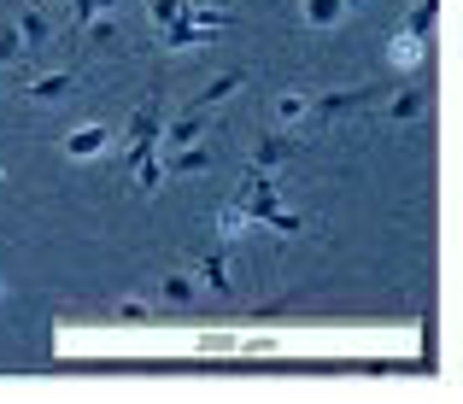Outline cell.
I'll return each instance as SVG.
<instances>
[{
  "instance_id": "obj_13",
  "label": "cell",
  "mask_w": 463,
  "mask_h": 404,
  "mask_svg": "<svg viewBox=\"0 0 463 404\" xmlns=\"http://www.w3.org/2000/svg\"><path fill=\"white\" fill-rule=\"evenodd\" d=\"M340 12H346V0H306V23L311 30H335Z\"/></svg>"
},
{
  "instance_id": "obj_14",
  "label": "cell",
  "mask_w": 463,
  "mask_h": 404,
  "mask_svg": "<svg viewBox=\"0 0 463 404\" xmlns=\"http://www.w3.org/2000/svg\"><path fill=\"white\" fill-rule=\"evenodd\" d=\"M129 170H136L141 193H158V188H165V164H158V153H147V158H136V164H129Z\"/></svg>"
},
{
  "instance_id": "obj_21",
  "label": "cell",
  "mask_w": 463,
  "mask_h": 404,
  "mask_svg": "<svg viewBox=\"0 0 463 404\" xmlns=\"http://www.w3.org/2000/svg\"><path fill=\"white\" fill-rule=\"evenodd\" d=\"M282 117L294 124V117H311V94H288L282 100Z\"/></svg>"
},
{
  "instance_id": "obj_20",
  "label": "cell",
  "mask_w": 463,
  "mask_h": 404,
  "mask_svg": "<svg viewBox=\"0 0 463 404\" xmlns=\"http://www.w3.org/2000/svg\"><path fill=\"white\" fill-rule=\"evenodd\" d=\"M165 299L188 305V299H194V281H188V276H165Z\"/></svg>"
},
{
  "instance_id": "obj_16",
  "label": "cell",
  "mask_w": 463,
  "mask_h": 404,
  "mask_svg": "<svg viewBox=\"0 0 463 404\" xmlns=\"http://www.w3.org/2000/svg\"><path fill=\"white\" fill-rule=\"evenodd\" d=\"M94 12H118V0H71V30H82Z\"/></svg>"
},
{
  "instance_id": "obj_17",
  "label": "cell",
  "mask_w": 463,
  "mask_h": 404,
  "mask_svg": "<svg viewBox=\"0 0 463 404\" xmlns=\"http://www.w3.org/2000/svg\"><path fill=\"white\" fill-rule=\"evenodd\" d=\"M24 42H18V23H0V65H18Z\"/></svg>"
},
{
  "instance_id": "obj_10",
  "label": "cell",
  "mask_w": 463,
  "mask_h": 404,
  "mask_svg": "<svg viewBox=\"0 0 463 404\" xmlns=\"http://www.w3.org/2000/svg\"><path fill=\"white\" fill-rule=\"evenodd\" d=\"M200 281H212V293H229L235 281H229V258H223V247H212L200 258Z\"/></svg>"
},
{
  "instance_id": "obj_12",
  "label": "cell",
  "mask_w": 463,
  "mask_h": 404,
  "mask_svg": "<svg viewBox=\"0 0 463 404\" xmlns=\"http://www.w3.org/2000/svg\"><path fill=\"white\" fill-rule=\"evenodd\" d=\"M422 112H429V94H422V89H405L393 106H387V117H393V124H411V117H422Z\"/></svg>"
},
{
  "instance_id": "obj_24",
  "label": "cell",
  "mask_w": 463,
  "mask_h": 404,
  "mask_svg": "<svg viewBox=\"0 0 463 404\" xmlns=\"http://www.w3.org/2000/svg\"><path fill=\"white\" fill-rule=\"evenodd\" d=\"M0 82H6V70H0Z\"/></svg>"
},
{
  "instance_id": "obj_18",
  "label": "cell",
  "mask_w": 463,
  "mask_h": 404,
  "mask_svg": "<svg viewBox=\"0 0 463 404\" xmlns=\"http://www.w3.org/2000/svg\"><path fill=\"white\" fill-rule=\"evenodd\" d=\"M182 6H188V0H147V18L158 23V30H165V23H176V18H182Z\"/></svg>"
},
{
  "instance_id": "obj_6",
  "label": "cell",
  "mask_w": 463,
  "mask_h": 404,
  "mask_svg": "<svg viewBox=\"0 0 463 404\" xmlns=\"http://www.w3.org/2000/svg\"><path fill=\"white\" fill-rule=\"evenodd\" d=\"M382 89H346V94H323V100H311L317 117H335V112H352V106H370Z\"/></svg>"
},
{
  "instance_id": "obj_7",
  "label": "cell",
  "mask_w": 463,
  "mask_h": 404,
  "mask_svg": "<svg viewBox=\"0 0 463 404\" xmlns=\"http://www.w3.org/2000/svg\"><path fill=\"white\" fill-rule=\"evenodd\" d=\"M241 82H247V70H223V77H217V82H212L205 94H194V100H188V112H212L217 100H229V94L241 89Z\"/></svg>"
},
{
  "instance_id": "obj_22",
  "label": "cell",
  "mask_w": 463,
  "mask_h": 404,
  "mask_svg": "<svg viewBox=\"0 0 463 404\" xmlns=\"http://www.w3.org/2000/svg\"><path fill=\"white\" fill-rule=\"evenodd\" d=\"M118 316H124V323H141V316H147V305H141V299H124V305H118Z\"/></svg>"
},
{
  "instance_id": "obj_8",
  "label": "cell",
  "mask_w": 463,
  "mask_h": 404,
  "mask_svg": "<svg viewBox=\"0 0 463 404\" xmlns=\"http://www.w3.org/2000/svg\"><path fill=\"white\" fill-rule=\"evenodd\" d=\"M47 35H53V18H47L42 6H30V12H24V23H18V42H24V53L47 47Z\"/></svg>"
},
{
  "instance_id": "obj_3",
  "label": "cell",
  "mask_w": 463,
  "mask_h": 404,
  "mask_svg": "<svg viewBox=\"0 0 463 404\" xmlns=\"http://www.w3.org/2000/svg\"><path fill=\"white\" fill-rule=\"evenodd\" d=\"M106 141H112V129H106V124H82V129L65 135V153H71V158H100Z\"/></svg>"
},
{
  "instance_id": "obj_1",
  "label": "cell",
  "mask_w": 463,
  "mask_h": 404,
  "mask_svg": "<svg viewBox=\"0 0 463 404\" xmlns=\"http://www.w3.org/2000/svg\"><path fill=\"white\" fill-rule=\"evenodd\" d=\"M158 129H165V112H158V100H147L136 117H129V153H124V164H136V158L158 153Z\"/></svg>"
},
{
  "instance_id": "obj_19",
  "label": "cell",
  "mask_w": 463,
  "mask_h": 404,
  "mask_svg": "<svg viewBox=\"0 0 463 404\" xmlns=\"http://www.w3.org/2000/svg\"><path fill=\"white\" fill-rule=\"evenodd\" d=\"M264 229H276V235H306V217H294V211H282V205H276Z\"/></svg>"
},
{
  "instance_id": "obj_5",
  "label": "cell",
  "mask_w": 463,
  "mask_h": 404,
  "mask_svg": "<svg viewBox=\"0 0 463 404\" xmlns=\"http://www.w3.org/2000/svg\"><path fill=\"white\" fill-rule=\"evenodd\" d=\"M294 146H299V135H264L259 146H252V170H276L282 158H294Z\"/></svg>"
},
{
  "instance_id": "obj_4",
  "label": "cell",
  "mask_w": 463,
  "mask_h": 404,
  "mask_svg": "<svg viewBox=\"0 0 463 404\" xmlns=\"http://www.w3.org/2000/svg\"><path fill=\"white\" fill-rule=\"evenodd\" d=\"M387 65L393 70H417V65H429V42H417V35H393V42H387Z\"/></svg>"
},
{
  "instance_id": "obj_9",
  "label": "cell",
  "mask_w": 463,
  "mask_h": 404,
  "mask_svg": "<svg viewBox=\"0 0 463 404\" xmlns=\"http://www.w3.org/2000/svg\"><path fill=\"white\" fill-rule=\"evenodd\" d=\"M71 89H77V70H53V77H35V82H30L24 94L47 106V100H59V94H71Z\"/></svg>"
},
{
  "instance_id": "obj_15",
  "label": "cell",
  "mask_w": 463,
  "mask_h": 404,
  "mask_svg": "<svg viewBox=\"0 0 463 404\" xmlns=\"http://www.w3.org/2000/svg\"><path fill=\"white\" fill-rule=\"evenodd\" d=\"M247 229H252V217L241 211V205H223V211H217V235H223V240H241Z\"/></svg>"
},
{
  "instance_id": "obj_2",
  "label": "cell",
  "mask_w": 463,
  "mask_h": 404,
  "mask_svg": "<svg viewBox=\"0 0 463 404\" xmlns=\"http://www.w3.org/2000/svg\"><path fill=\"white\" fill-rule=\"evenodd\" d=\"M158 164H165V182L200 176V170H212V146H205V141H182V146H170Z\"/></svg>"
},
{
  "instance_id": "obj_11",
  "label": "cell",
  "mask_w": 463,
  "mask_h": 404,
  "mask_svg": "<svg viewBox=\"0 0 463 404\" xmlns=\"http://www.w3.org/2000/svg\"><path fill=\"white\" fill-rule=\"evenodd\" d=\"M434 18H440V0H417V6H411V18H405V30L417 35V42H429V35H434Z\"/></svg>"
},
{
  "instance_id": "obj_23",
  "label": "cell",
  "mask_w": 463,
  "mask_h": 404,
  "mask_svg": "<svg viewBox=\"0 0 463 404\" xmlns=\"http://www.w3.org/2000/svg\"><path fill=\"white\" fill-rule=\"evenodd\" d=\"M346 6H364V0H346Z\"/></svg>"
}]
</instances>
